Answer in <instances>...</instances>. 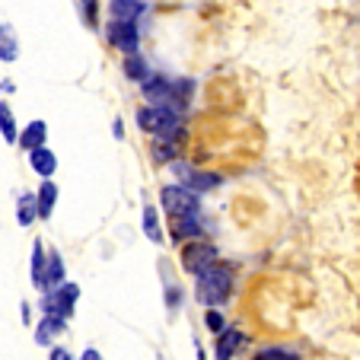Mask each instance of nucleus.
Listing matches in <instances>:
<instances>
[{
	"mask_svg": "<svg viewBox=\"0 0 360 360\" xmlns=\"http://www.w3.org/2000/svg\"><path fill=\"white\" fill-rule=\"evenodd\" d=\"M191 93H195V83L191 80H163V77L143 80V96H147L150 105L176 112V115H182V112L188 109Z\"/></svg>",
	"mask_w": 360,
	"mask_h": 360,
	"instance_id": "1",
	"label": "nucleus"
},
{
	"mask_svg": "<svg viewBox=\"0 0 360 360\" xmlns=\"http://www.w3.org/2000/svg\"><path fill=\"white\" fill-rule=\"evenodd\" d=\"M233 293V268L226 262H217L214 268H207L204 274H198L195 284V297L204 309H217L230 300Z\"/></svg>",
	"mask_w": 360,
	"mask_h": 360,
	"instance_id": "2",
	"label": "nucleus"
},
{
	"mask_svg": "<svg viewBox=\"0 0 360 360\" xmlns=\"http://www.w3.org/2000/svg\"><path fill=\"white\" fill-rule=\"evenodd\" d=\"M137 124H141L147 134H153L157 141H182L185 137V128H182V115L176 112H166V109H157V105H143L137 112Z\"/></svg>",
	"mask_w": 360,
	"mask_h": 360,
	"instance_id": "3",
	"label": "nucleus"
},
{
	"mask_svg": "<svg viewBox=\"0 0 360 360\" xmlns=\"http://www.w3.org/2000/svg\"><path fill=\"white\" fill-rule=\"evenodd\" d=\"M160 204H163V211L169 214L172 220L201 214V201H198V195L191 188H185V185H163V191H160Z\"/></svg>",
	"mask_w": 360,
	"mask_h": 360,
	"instance_id": "4",
	"label": "nucleus"
},
{
	"mask_svg": "<svg viewBox=\"0 0 360 360\" xmlns=\"http://www.w3.org/2000/svg\"><path fill=\"white\" fill-rule=\"evenodd\" d=\"M217 249H214L207 239H195V243H185L182 245V268L188 274H204L207 268H214L217 265Z\"/></svg>",
	"mask_w": 360,
	"mask_h": 360,
	"instance_id": "5",
	"label": "nucleus"
},
{
	"mask_svg": "<svg viewBox=\"0 0 360 360\" xmlns=\"http://www.w3.org/2000/svg\"><path fill=\"white\" fill-rule=\"evenodd\" d=\"M77 300H80V287L70 284V281H64L61 287H55V290L45 297V313L48 316H58V319L68 322L70 316H74Z\"/></svg>",
	"mask_w": 360,
	"mask_h": 360,
	"instance_id": "6",
	"label": "nucleus"
},
{
	"mask_svg": "<svg viewBox=\"0 0 360 360\" xmlns=\"http://www.w3.org/2000/svg\"><path fill=\"white\" fill-rule=\"evenodd\" d=\"M172 169H176V176L182 179L185 188H191L198 195V191H214L220 185V176L217 172H201V169H191L188 163H172Z\"/></svg>",
	"mask_w": 360,
	"mask_h": 360,
	"instance_id": "7",
	"label": "nucleus"
},
{
	"mask_svg": "<svg viewBox=\"0 0 360 360\" xmlns=\"http://www.w3.org/2000/svg\"><path fill=\"white\" fill-rule=\"evenodd\" d=\"M105 35H109V41L118 48V51H124V55H137V22H115L112 20L109 26H105Z\"/></svg>",
	"mask_w": 360,
	"mask_h": 360,
	"instance_id": "8",
	"label": "nucleus"
},
{
	"mask_svg": "<svg viewBox=\"0 0 360 360\" xmlns=\"http://www.w3.org/2000/svg\"><path fill=\"white\" fill-rule=\"evenodd\" d=\"M245 345V335L239 328H226V332L217 335V345H214V357L217 360H233Z\"/></svg>",
	"mask_w": 360,
	"mask_h": 360,
	"instance_id": "9",
	"label": "nucleus"
},
{
	"mask_svg": "<svg viewBox=\"0 0 360 360\" xmlns=\"http://www.w3.org/2000/svg\"><path fill=\"white\" fill-rule=\"evenodd\" d=\"M29 166L35 169V176L41 179H51L58 169V157H55V150H48V147H39L29 153Z\"/></svg>",
	"mask_w": 360,
	"mask_h": 360,
	"instance_id": "10",
	"label": "nucleus"
},
{
	"mask_svg": "<svg viewBox=\"0 0 360 360\" xmlns=\"http://www.w3.org/2000/svg\"><path fill=\"white\" fill-rule=\"evenodd\" d=\"M45 137H48V124L45 122H29L26 128L20 131V147L26 150V153H32V150L45 147Z\"/></svg>",
	"mask_w": 360,
	"mask_h": 360,
	"instance_id": "11",
	"label": "nucleus"
},
{
	"mask_svg": "<svg viewBox=\"0 0 360 360\" xmlns=\"http://www.w3.org/2000/svg\"><path fill=\"white\" fill-rule=\"evenodd\" d=\"M64 326H68V322L58 319V316H45V319L39 322V328H35V345L55 347V335H61Z\"/></svg>",
	"mask_w": 360,
	"mask_h": 360,
	"instance_id": "12",
	"label": "nucleus"
},
{
	"mask_svg": "<svg viewBox=\"0 0 360 360\" xmlns=\"http://www.w3.org/2000/svg\"><path fill=\"white\" fill-rule=\"evenodd\" d=\"M172 233H176V239H179V243H182V239H188V243H195V239L204 233L201 214H191V217H176V220H172Z\"/></svg>",
	"mask_w": 360,
	"mask_h": 360,
	"instance_id": "13",
	"label": "nucleus"
},
{
	"mask_svg": "<svg viewBox=\"0 0 360 360\" xmlns=\"http://www.w3.org/2000/svg\"><path fill=\"white\" fill-rule=\"evenodd\" d=\"M109 13H112V20L115 22H134L137 16L143 13V4L141 0H112Z\"/></svg>",
	"mask_w": 360,
	"mask_h": 360,
	"instance_id": "14",
	"label": "nucleus"
},
{
	"mask_svg": "<svg viewBox=\"0 0 360 360\" xmlns=\"http://www.w3.org/2000/svg\"><path fill=\"white\" fill-rule=\"evenodd\" d=\"M35 201H39V217L48 220L51 211H55V204H58V185L51 182V179H45L41 188H39V195H35Z\"/></svg>",
	"mask_w": 360,
	"mask_h": 360,
	"instance_id": "15",
	"label": "nucleus"
},
{
	"mask_svg": "<svg viewBox=\"0 0 360 360\" xmlns=\"http://www.w3.org/2000/svg\"><path fill=\"white\" fill-rule=\"evenodd\" d=\"M64 284V259L58 252L48 255V265H45V290H55V287Z\"/></svg>",
	"mask_w": 360,
	"mask_h": 360,
	"instance_id": "16",
	"label": "nucleus"
},
{
	"mask_svg": "<svg viewBox=\"0 0 360 360\" xmlns=\"http://www.w3.org/2000/svg\"><path fill=\"white\" fill-rule=\"evenodd\" d=\"M143 233H147V239L150 243H163V224H160V214H157V207H153V204H147V207H143Z\"/></svg>",
	"mask_w": 360,
	"mask_h": 360,
	"instance_id": "17",
	"label": "nucleus"
},
{
	"mask_svg": "<svg viewBox=\"0 0 360 360\" xmlns=\"http://www.w3.org/2000/svg\"><path fill=\"white\" fill-rule=\"evenodd\" d=\"M35 217H39L35 195H20V201H16V220H20V226H32Z\"/></svg>",
	"mask_w": 360,
	"mask_h": 360,
	"instance_id": "18",
	"label": "nucleus"
},
{
	"mask_svg": "<svg viewBox=\"0 0 360 360\" xmlns=\"http://www.w3.org/2000/svg\"><path fill=\"white\" fill-rule=\"evenodd\" d=\"M45 265H48V255H45V249H41V243L35 239L32 243V284L39 287V290H45Z\"/></svg>",
	"mask_w": 360,
	"mask_h": 360,
	"instance_id": "19",
	"label": "nucleus"
},
{
	"mask_svg": "<svg viewBox=\"0 0 360 360\" xmlns=\"http://www.w3.org/2000/svg\"><path fill=\"white\" fill-rule=\"evenodd\" d=\"M0 134H4V141H7V143H20L16 118H13V112H10L7 102H0Z\"/></svg>",
	"mask_w": 360,
	"mask_h": 360,
	"instance_id": "20",
	"label": "nucleus"
},
{
	"mask_svg": "<svg viewBox=\"0 0 360 360\" xmlns=\"http://www.w3.org/2000/svg\"><path fill=\"white\" fill-rule=\"evenodd\" d=\"M179 157L176 141H153V163H172Z\"/></svg>",
	"mask_w": 360,
	"mask_h": 360,
	"instance_id": "21",
	"label": "nucleus"
},
{
	"mask_svg": "<svg viewBox=\"0 0 360 360\" xmlns=\"http://www.w3.org/2000/svg\"><path fill=\"white\" fill-rule=\"evenodd\" d=\"M124 74H128L131 80H137V83L150 80V74H147V64H143V58H141V55H131L128 61H124Z\"/></svg>",
	"mask_w": 360,
	"mask_h": 360,
	"instance_id": "22",
	"label": "nucleus"
},
{
	"mask_svg": "<svg viewBox=\"0 0 360 360\" xmlns=\"http://www.w3.org/2000/svg\"><path fill=\"white\" fill-rule=\"evenodd\" d=\"M16 39L7 32V26H0V61H16Z\"/></svg>",
	"mask_w": 360,
	"mask_h": 360,
	"instance_id": "23",
	"label": "nucleus"
},
{
	"mask_svg": "<svg viewBox=\"0 0 360 360\" xmlns=\"http://www.w3.org/2000/svg\"><path fill=\"white\" fill-rule=\"evenodd\" d=\"M252 360H300V354L290 351V347H265V351H259Z\"/></svg>",
	"mask_w": 360,
	"mask_h": 360,
	"instance_id": "24",
	"label": "nucleus"
},
{
	"mask_svg": "<svg viewBox=\"0 0 360 360\" xmlns=\"http://www.w3.org/2000/svg\"><path fill=\"white\" fill-rule=\"evenodd\" d=\"M204 326L211 328L214 335H220V332H226V319L224 316L217 313V309H207V313H204Z\"/></svg>",
	"mask_w": 360,
	"mask_h": 360,
	"instance_id": "25",
	"label": "nucleus"
},
{
	"mask_svg": "<svg viewBox=\"0 0 360 360\" xmlns=\"http://www.w3.org/2000/svg\"><path fill=\"white\" fill-rule=\"evenodd\" d=\"M83 10H86V22L96 26V0H83Z\"/></svg>",
	"mask_w": 360,
	"mask_h": 360,
	"instance_id": "26",
	"label": "nucleus"
},
{
	"mask_svg": "<svg viewBox=\"0 0 360 360\" xmlns=\"http://www.w3.org/2000/svg\"><path fill=\"white\" fill-rule=\"evenodd\" d=\"M48 360H74L70 357L68 347H51V354H48Z\"/></svg>",
	"mask_w": 360,
	"mask_h": 360,
	"instance_id": "27",
	"label": "nucleus"
},
{
	"mask_svg": "<svg viewBox=\"0 0 360 360\" xmlns=\"http://www.w3.org/2000/svg\"><path fill=\"white\" fill-rule=\"evenodd\" d=\"M166 297H169V309H176V306H179V300H182V297H179V290H176V287H172V284H169V290H166Z\"/></svg>",
	"mask_w": 360,
	"mask_h": 360,
	"instance_id": "28",
	"label": "nucleus"
},
{
	"mask_svg": "<svg viewBox=\"0 0 360 360\" xmlns=\"http://www.w3.org/2000/svg\"><path fill=\"white\" fill-rule=\"evenodd\" d=\"M80 360H102V354L96 351V347H86V351L80 354Z\"/></svg>",
	"mask_w": 360,
	"mask_h": 360,
	"instance_id": "29",
	"label": "nucleus"
},
{
	"mask_svg": "<svg viewBox=\"0 0 360 360\" xmlns=\"http://www.w3.org/2000/svg\"><path fill=\"white\" fill-rule=\"evenodd\" d=\"M22 322H26V326L32 322V309H29V303H22Z\"/></svg>",
	"mask_w": 360,
	"mask_h": 360,
	"instance_id": "30",
	"label": "nucleus"
},
{
	"mask_svg": "<svg viewBox=\"0 0 360 360\" xmlns=\"http://www.w3.org/2000/svg\"><path fill=\"white\" fill-rule=\"evenodd\" d=\"M195 351H198V360H204V347H201V345H195Z\"/></svg>",
	"mask_w": 360,
	"mask_h": 360,
	"instance_id": "31",
	"label": "nucleus"
}]
</instances>
